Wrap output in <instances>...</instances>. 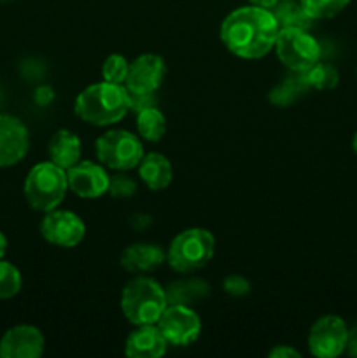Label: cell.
I'll use <instances>...</instances> for the list:
<instances>
[{
  "mask_svg": "<svg viewBox=\"0 0 357 358\" xmlns=\"http://www.w3.org/2000/svg\"><path fill=\"white\" fill-rule=\"evenodd\" d=\"M168 306L167 290L153 278L136 276L128 282L121 294V310L130 324L149 325L158 324Z\"/></svg>",
  "mask_w": 357,
  "mask_h": 358,
  "instance_id": "obj_3",
  "label": "cell"
},
{
  "mask_svg": "<svg viewBox=\"0 0 357 358\" xmlns=\"http://www.w3.org/2000/svg\"><path fill=\"white\" fill-rule=\"evenodd\" d=\"M94 149L98 161L115 171L133 170L144 157V145L139 136L125 129H112L100 135Z\"/></svg>",
  "mask_w": 357,
  "mask_h": 358,
  "instance_id": "obj_6",
  "label": "cell"
},
{
  "mask_svg": "<svg viewBox=\"0 0 357 358\" xmlns=\"http://www.w3.org/2000/svg\"><path fill=\"white\" fill-rule=\"evenodd\" d=\"M6 252H7V238H6V234L0 231V259H4Z\"/></svg>",
  "mask_w": 357,
  "mask_h": 358,
  "instance_id": "obj_33",
  "label": "cell"
},
{
  "mask_svg": "<svg viewBox=\"0 0 357 358\" xmlns=\"http://www.w3.org/2000/svg\"><path fill=\"white\" fill-rule=\"evenodd\" d=\"M156 325L172 346L192 345L202 332V320L186 304H168Z\"/></svg>",
  "mask_w": 357,
  "mask_h": 358,
  "instance_id": "obj_8",
  "label": "cell"
},
{
  "mask_svg": "<svg viewBox=\"0 0 357 358\" xmlns=\"http://www.w3.org/2000/svg\"><path fill=\"white\" fill-rule=\"evenodd\" d=\"M349 327L343 318L326 315L312 325L308 332V350L317 358H336L346 350Z\"/></svg>",
  "mask_w": 357,
  "mask_h": 358,
  "instance_id": "obj_9",
  "label": "cell"
},
{
  "mask_svg": "<svg viewBox=\"0 0 357 358\" xmlns=\"http://www.w3.org/2000/svg\"><path fill=\"white\" fill-rule=\"evenodd\" d=\"M74 110L88 124H115L130 112V91L125 84L107 80L91 84L76 98Z\"/></svg>",
  "mask_w": 357,
  "mask_h": 358,
  "instance_id": "obj_2",
  "label": "cell"
},
{
  "mask_svg": "<svg viewBox=\"0 0 357 358\" xmlns=\"http://www.w3.org/2000/svg\"><path fill=\"white\" fill-rule=\"evenodd\" d=\"M273 49L282 65L296 73L308 70L321 58V45L303 28H280Z\"/></svg>",
  "mask_w": 357,
  "mask_h": 358,
  "instance_id": "obj_7",
  "label": "cell"
},
{
  "mask_svg": "<svg viewBox=\"0 0 357 358\" xmlns=\"http://www.w3.org/2000/svg\"><path fill=\"white\" fill-rule=\"evenodd\" d=\"M30 147L28 128L21 119L0 114V168H9L24 159Z\"/></svg>",
  "mask_w": 357,
  "mask_h": 358,
  "instance_id": "obj_13",
  "label": "cell"
},
{
  "mask_svg": "<svg viewBox=\"0 0 357 358\" xmlns=\"http://www.w3.org/2000/svg\"><path fill=\"white\" fill-rule=\"evenodd\" d=\"M41 234L46 241L62 248H74L84 240L86 226L77 213L66 210L46 212L41 222Z\"/></svg>",
  "mask_w": 357,
  "mask_h": 358,
  "instance_id": "obj_10",
  "label": "cell"
},
{
  "mask_svg": "<svg viewBox=\"0 0 357 358\" xmlns=\"http://www.w3.org/2000/svg\"><path fill=\"white\" fill-rule=\"evenodd\" d=\"M300 352L287 345H279L270 352V358H300Z\"/></svg>",
  "mask_w": 357,
  "mask_h": 358,
  "instance_id": "obj_30",
  "label": "cell"
},
{
  "mask_svg": "<svg viewBox=\"0 0 357 358\" xmlns=\"http://www.w3.org/2000/svg\"><path fill=\"white\" fill-rule=\"evenodd\" d=\"M312 20H329L342 13L350 0H300Z\"/></svg>",
  "mask_w": 357,
  "mask_h": 358,
  "instance_id": "obj_24",
  "label": "cell"
},
{
  "mask_svg": "<svg viewBox=\"0 0 357 358\" xmlns=\"http://www.w3.org/2000/svg\"><path fill=\"white\" fill-rule=\"evenodd\" d=\"M136 131L147 142H160L167 133V117L158 107L136 112Z\"/></svg>",
  "mask_w": 357,
  "mask_h": 358,
  "instance_id": "obj_19",
  "label": "cell"
},
{
  "mask_svg": "<svg viewBox=\"0 0 357 358\" xmlns=\"http://www.w3.org/2000/svg\"><path fill=\"white\" fill-rule=\"evenodd\" d=\"M301 77H303V80L307 83V86L310 87V90L318 91L332 90V87L338 86L340 83L338 70H336V66H332L331 63L317 62L308 70L301 72Z\"/></svg>",
  "mask_w": 357,
  "mask_h": 358,
  "instance_id": "obj_21",
  "label": "cell"
},
{
  "mask_svg": "<svg viewBox=\"0 0 357 358\" xmlns=\"http://www.w3.org/2000/svg\"><path fill=\"white\" fill-rule=\"evenodd\" d=\"M136 168H139V177L150 191H163L174 178L172 163L160 152L144 154Z\"/></svg>",
  "mask_w": 357,
  "mask_h": 358,
  "instance_id": "obj_17",
  "label": "cell"
},
{
  "mask_svg": "<svg viewBox=\"0 0 357 358\" xmlns=\"http://www.w3.org/2000/svg\"><path fill=\"white\" fill-rule=\"evenodd\" d=\"M209 292V285L200 280H189V282H178L167 290L168 304H189L196 299H202Z\"/></svg>",
  "mask_w": 357,
  "mask_h": 358,
  "instance_id": "obj_22",
  "label": "cell"
},
{
  "mask_svg": "<svg viewBox=\"0 0 357 358\" xmlns=\"http://www.w3.org/2000/svg\"><path fill=\"white\" fill-rule=\"evenodd\" d=\"M167 73V65L161 56L146 52L130 63L125 86L133 94L156 93Z\"/></svg>",
  "mask_w": 357,
  "mask_h": 358,
  "instance_id": "obj_11",
  "label": "cell"
},
{
  "mask_svg": "<svg viewBox=\"0 0 357 358\" xmlns=\"http://www.w3.org/2000/svg\"><path fill=\"white\" fill-rule=\"evenodd\" d=\"M280 27L272 9L238 7L220 24V41L230 52L244 59H258L275 48Z\"/></svg>",
  "mask_w": 357,
  "mask_h": 358,
  "instance_id": "obj_1",
  "label": "cell"
},
{
  "mask_svg": "<svg viewBox=\"0 0 357 358\" xmlns=\"http://www.w3.org/2000/svg\"><path fill=\"white\" fill-rule=\"evenodd\" d=\"M107 192L114 198H130L136 192V182L128 175H114L108 182Z\"/></svg>",
  "mask_w": 357,
  "mask_h": 358,
  "instance_id": "obj_27",
  "label": "cell"
},
{
  "mask_svg": "<svg viewBox=\"0 0 357 358\" xmlns=\"http://www.w3.org/2000/svg\"><path fill=\"white\" fill-rule=\"evenodd\" d=\"M69 189L66 170L52 161L38 163L28 171L23 192L28 205L37 212H51L58 208Z\"/></svg>",
  "mask_w": 357,
  "mask_h": 358,
  "instance_id": "obj_4",
  "label": "cell"
},
{
  "mask_svg": "<svg viewBox=\"0 0 357 358\" xmlns=\"http://www.w3.org/2000/svg\"><path fill=\"white\" fill-rule=\"evenodd\" d=\"M66 180H69V189L74 194L84 199H94L108 191L111 177L102 163L97 164L93 161H79L66 170Z\"/></svg>",
  "mask_w": 357,
  "mask_h": 358,
  "instance_id": "obj_12",
  "label": "cell"
},
{
  "mask_svg": "<svg viewBox=\"0 0 357 358\" xmlns=\"http://www.w3.org/2000/svg\"><path fill=\"white\" fill-rule=\"evenodd\" d=\"M158 100L154 96V93L147 94H133L130 93V110L140 112L147 107H156Z\"/></svg>",
  "mask_w": 357,
  "mask_h": 358,
  "instance_id": "obj_29",
  "label": "cell"
},
{
  "mask_svg": "<svg viewBox=\"0 0 357 358\" xmlns=\"http://www.w3.org/2000/svg\"><path fill=\"white\" fill-rule=\"evenodd\" d=\"M128 59L122 55L114 52V55L108 56L104 62V65H102V77H104V80H107V83L125 84L126 77H128Z\"/></svg>",
  "mask_w": 357,
  "mask_h": 358,
  "instance_id": "obj_26",
  "label": "cell"
},
{
  "mask_svg": "<svg viewBox=\"0 0 357 358\" xmlns=\"http://www.w3.org/2000/svg\"><path fill=\"white\" fill-rule=\"evenodd\" d=\"M214 252H216V240L212 233L202 227H191L172 240L167 252V261L174 271L186 275L205 268L214 257Z\"/></svg>",
  "mask_w": 357,
  "mask_h": 358,
  "instance_id": "obj_5",
  "label": "cell"
},
{
  "mask_svg": "<svg viewBox=\"0 0 357 358\" xmlns=\"http://www.w3.org/2000/svg\"><path fill=\"white\" fill-rule=\"evenodd\" d=\"M252 6H259V7H265V9H273L280 0H251Z\"/></svg>",
  "mask_w": 357,
  "mask_h": 358,
  "instance_id": "obj_32",
  "label": "cell"
},
{
  "mask_svg": "<svg viewBox=\"0 0 357 358\" xmlns=\"http://www.w3.org/2000/svg\"><path fill=\"white\" fill-rule=\"evenodd\" d=\"M352 149H354V152L357 154V133L354 135V138H352Z\"/></svg>",
  "mask_w": 357,
  "mask_h": 358,
  "instance_id": "obj_34",
  "label": "cell"
},
{
  "mask_svg": "<svg viewBox=\"0 0 357 358\" xmlns=\"http://www.w3.org/2000/svg\"><path fill=\"white\" fill-rule=\"evenodd\" d=\"M223 287L230 296H234V297L245 296V294L251 292V283H248L247 278H244V276L240 275L227 276V278L224 280Z\"/></svg>",
  "mask_w": 357,
  "mask_h": 358,
  "instance_id": "obj_28",
  "label": "cell"
},
{
  "mask_svg": "<svg viewBox=\"0 0 357 358\" xmlns=\"http://www.w3.org/2000/svg\"><path fill=\"white\" fill-rule=\"evenodd\" d=\"M44 336L34 325L10 327L0 339V358H38L44 353Z\"/></svg>",
  "mask_w": 357,
  "mask_h": 358,
  "instance_id": "obj_14",
  "label": "cell"
},
{
  "mask_svg": "<svg viewBox=\"0 0 357 358\" xmlns=\"http://www.w3.org/2000/svg\"><path fill=\"white\" fill-rule=\"evenodd\" d=\"M273 9H275L273 14H275L276 21H279L280 28L294 27L308 30L312 21H314L308 16L307 10L303 9L301 2H294V0H280Z\"/></svg>",
  "mask_w": 357,
  "mask_h": 358,
  "instance_id": "obj_20",
  "label": "cell"
},
{
  "mask_svg": "<svg viewBox=\"0 0 357 358\" xmlns=\"http://www.w3.org/2000/svg\"><path fill=\"white\" fill-rule=\"evenodd\" d=\"M350 357L357 358V324L352 329H349V341H346V350Z\"/></svg>",
  "mask_w": 357,
  "mask_h": 358,
  "instance_id": "obj_31",
  "label": "cell"
},
{
  "mask_svg": "<svg viewBox=\"0 0 357 358\" xmlns=\"http://www.w3.org/2000/svg\"><path fill=\"white\" fill-rule=\"evenodd\" d=\"M168 341L156 324L136 325L128 336L125 353L130 358H160L167 353Z\"/></svg>",
  "mask_w": 357,
  "mask_h": 358,
  "instance_id": "obj_15",
  "label": "cell"
},
{
  "mask_svg": "<svg viewBox=\"0 0 357 358\" xmlns=\"http://www.w3.org/2000/svg\"><path fill=\"white\" fill-rule=\"evenodd\" d=\"M80 140L69 129H58L49 142V157L63 170H69L80 161Z\"/></svg>",
  "mask_w": 357,
  "mask_h": 358,
  "instance_id": "obj_18",
  "label": "cell"
},
{
  "mask_svg": "<svg viewBox=\"0 0 357 358\" xmlns=\"http://www.w3.org/2000/svg\"><path fill=\"white\" fill-rule=\"evenodd\" d=\"M167 259L163 248L154 243H135L125 248L121 254V266L135 275L156 271Z\"/></svg>",
  "mask_w": 357,
  "mask_h": 358,
  "instance_id": "obj_16",
  "label": "cell"
},
{
  "mask_svg": "<svg viewBox=\"0 0 357 358\" xmlns=\"http://www.w3.org/2000/svg\"><path fill=\"white\" fill-rule=\"evenodd\" d=\"M308 90H310V87L307 86V83L303 80L301 73H298V77H294V79L289 77V79L284 80L280 86L272 90V93H270V101H272L273 105H279V107H286V105L293 103L301 93H304V91Z\"/></svg>",
  "mask_w": 357,
  "mask_h": 358,
  "instance_id": "obj_23",
  "label": "cell"
},
{
  "mask_svg": "<svg viewBox=\"0 0 357 358\" xmlns=\"http://www.w3.org/2000/svg\"><path fill=\"white\" fill-rule=\"evenodd\" d=\"M23 285L20 269L10 262L0 259V299H10L18 296Z\"/></svg>",
  "mask_w": 357,
  "mask_h": 358,
  "instance_id": "obj_25",
  "label": "cell"
}]
</instances>
